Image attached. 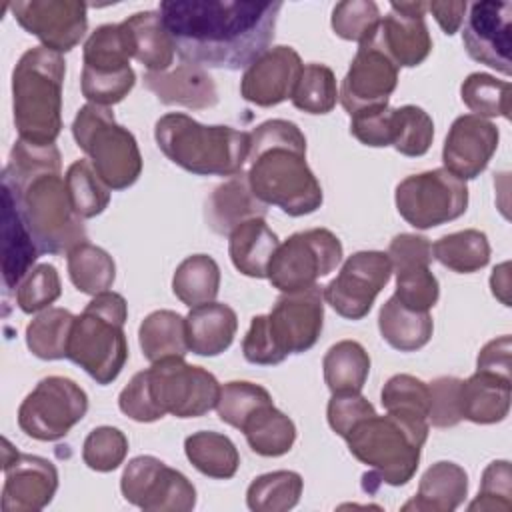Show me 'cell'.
<instances>
[{
  "instance_id": "obj_54",
  "label": "cell",
  "mask_w": 512,
  "mask_h": 512,
  "mask_svg": "<svg viewBox=\"0 0 512 512\" xmlns=\"http://www.w3.org/2000/svg\"><path fill=\"white\" fill-rule=\"evenodd\" d=\"M394 108L388 104L364 108L350 116V134L364 146L384 148L392 146L394 124H392Z\"/></svg>"
},
{
  "instance_id": "obj_16",
  "label": "cell",
  "mask_w": 512,
  "mask_h": 512,
  "mask_svg": "<svg viewBox=\"0 0 512 512\" xmlns=\"http://www.w3.org/2000/svg\"><path fill=\"white\" fill-rule=\"evenodd\" d=\"M8 8L28 34L58 54L78 46L88 30V6L78 0H18Z\"/></svg>"
},
{
  "instance_id": "obj_39",
  "label": "cell",
  "mask_w": 512,
  "mask_h": 512,
  "mask_svg": "<svg viewBox=\"0 0 512 512\" xmlns=\"http://www.w3.org/2000/svg\"><path fill=\"white\" fill-rule=\"evenodd\" d=\"M74 314L66 308H46L26 326V346L40 360L68 358Z\"/></svg>"
},
{
  "instance_id": "obj_22",
  "label": "cell",
  "mask_w": 512,
  "mask_h": 512,
  "mask_svg": "<svg viewBox=\"0 0 512 512\" xmlns=\"http://www.w3.org/2000/svg\"><path fill=\"white\" fill-rule=\"evenodd\" d=\"M500 132L496 124L474 114L458 116L444 140L442 162L460 180L480 176L498 148Z\"/></svg>"
},
{
  "instance_id": "obj_1",
  "label": "cell",
  "mask_w": 512,
  "mask_h": 512,
  "mask_svg": "<svg viewBox=\"0 0 512 512\" xmlns=\"http://www.w3.org/2000/svg\"><path fill=\"white\" fill-rule=\"evenodd\" d=\"M282 2L164 0L160 16L182 62L240 70L274 40Z\"/></svg>"
},
{
  "instance_id": "obj_36",
  "label": "cell",
  "mask_w": 512,
  "mask_h": 512,
  "mask_svg": "<svg viewBox=\"0 0 512 512\" xmlns=\"http://www.w3.org/2000/svg\"><path fill=\"white\" fill-rule=\"evenodd\" d=\"M240 432H244L250 450L266 458L284 456L292 450L296 440V426L292 418L280 412L274 404L256 410Z\"/></svg>"
},
{
  "instance_id": "obj_37",
  "label": "cell",
  "mask_w": 512,
  "mask_h": 512,
  "mask_svg": "<svg viewBox=\"0 0 512 512\" xmlns=\"http://www.w3.org/2000/svg\"><path fill=\"white\" fill-rule=\"evenodd\" d=\"M220 290V268L208 254L184 258L172 276L174 296L188 308L214 302Z\"/></svg>"
},
{
  "instance_id": "obj_49",
  "label": "cell",
  "mask_w": 512,
  "mask_h": 512,
  "mask_svg": "<svg viewBox=\"0 0 512 512\" xmlns=\"http://www.w3.org/2000/svg\"><path fill=\"white\" fill-rule=\"evenodd\" d=\"M62 294L60 274L52 264H36L14 290L16 304L24 314L50 308Z\"/></svg>"
},
{
  "instance_id": "obj_44",
  "label": "cell",
  "mask_w": 512,
  "mask_h": 512,
  "mask_svg": "<svg viewBox=\"0 0 512 512\" xmlns=\"http://www.w3.org/2000/svg\"><path fill=\"white\" fill-rule=\"evenodd\" d=\"M464 106L480 118H510V82L484 72H472L460 86Z\"/></svg>"
},
{
  "instance_id": "obj_3",
  "label": "cell",
  "mask_w": 512,
  "mask_h": 512,
  "mask_svg": "<svg viewBox=\"0 0 512 512\" xmlns=\"http://www.w3.org/2000/svg\"><path fill=\"white\" fill-rule=\"evenodd\" d=\"M246 176L260 202L288 216H306L322 206V186L306 162V138L290 120H266L250 132Z\"/></svg>"
},
{
  "instance_id": "obj_55",
  "label": "cell",
  "mask_w": 512,
  "mask_h": 512,
  "mask_svg": "<svg viewBox=\"0 0 512 512\" xmlns=\"http://www.w3.org/2000/svg\"><path fill=\"white\" fill-rule=\"evenodd\" d=\"M460 384L456 376H438L428 382L430 412L428 424L434 428H452L462 420L460 412Z\"/></svg>"
},
{
  "instance_id": "obj_6",
  "label": "cell",
  "mask_w": 512,
  "mask_h": 512,
  "mask_svg": "<svg viewBox=\"0 0 512 512\" xmlns=\"http://www.w3.org/2000/svg\"><path fill=\"white\" fill-rule=\"evenodd\" d=\"M64 56L44 46L26 50L12 70V114L18 138L54 144L62 130Z\"/></svg>"
},
{
  "instance_id": "obj_20",
  "label": "cell",
  "mask_w": 512,
  "mask_h": 512,
  "mask_svg": "<svg viewBox=\"0 0 512 512\" xmlns=\"http://www.w3.org/2000/svg\"><path fill=\"white\" fill-rule=\"evenodd\" d=\"M462 44L472 60L510 76L512 4L494 0L474 2L464 22Z\"/></svg>"
},
{
  "instance_id": "obj_13",
  "label": "cell",
  "mask_w": 512,
  "mask_h": 512,
  "mask_svg": "<svg viewBox=\"0 0 512 512\" xmlns=\"http://www.w3.org/2000/svg\"><path fill=\"white\" fill-rule=\"evenodd\" d=\"M120 490L126 502L146 512H190L196 506L194 484L150 454L136 456L124 466Z\"/></svg>"
},
{
  "instance_id": "obj_32",
  "label": "cell",
  "mask_w": 512,
  "mask_h": 512,
  "mask_svg": "<svg viewBox=\"0 0 512 512\" xmlns=\"http://www.w3.org/2000/svg\"><path fill=\"white\" fill-rule=\"evenodd\" d=\"M382 338L398 352H416L424 348L434 332L430 312L406 308L394 294L382 304L378 314Z\"/></svg>"
},
{
  "instance_id": "obj_17",
  "label": "cell",
  "mask_w": 512,
  "mask_h": 512,
  "mask_svg": "<svg viewBox=\"0 0 512 512\" xmlns=\"http://www.w3.org/2000/svg\"><path fill=\"white\" fill-rule=\"evenodd\" d=\"M398 84V66L374 38V32L360 42L350 68L342 80L338 98L352 116L358 110L388 104Z\"/></svg>"
},
{
  "instance_id": "obj_31",
  "label": "cell",
  "mask_w": 512,
  "mask_h": 512,
  "mask_svg": "<svg viewBox=\"0 0 512 512\" xmlns=\"http://www.w3.org/2000/svg\"><path fill=\"white\" fill-rule=\"evenodd\" d=\"M278 244V236L264 218H250L228 234L230 260L234 268L248 278H266Z\"/></svg>"
},
{
  "instance_id": "obj_52",
  "label": "cell",
  "mask_w": 512,
  "mask_h": 512,
  "mask_svg": "<svg viewBox=\"0 0 512 512\" xmlns=\"http://www.w3.org/2000/svg\"><path fill=\"white\" fill-rule=\"evenodd\" d=\"M136 84V74L130 68L120 72H94L88 68H82L80 76V90L82 96L88 100V104L96 106H114L122 102L130 90Z\"/></svg>"
},
{
  "instance_id": "obj_43",
  "label": "cell",
  "mask_w": 512,
  "mask_h": 512,
  "mask_svg": "<svg viewBox=\"0 0 512 512\" xmlns=\"http://www.w3.org/2000/svg\"><path fill=\"white\" fill-rule=\"evenodd\" d=\"M74 212L86 220L102 214L110 202V188L100 180L88 160H76L64 174Z\"/></svg>"
},
{
  "instance_id": "obj_33",
  "label": "cell",
  "mask_w": 512,
  "mask_h": 512,
  "mask_svg": "<svg viewBox=\"0 0 512 512\" xmlns=\"http://www.w3.org/2000/svg\"><path fill=\"white\" fill-rule=\"evenodd\" d=\"M138 342L144 358L152 364L174 356L184 358L190 352L186 340V320L174 310L150 312L138 328Z\"/></svg>"
},
{
  "instance_id": "obj_40",
  "label": "cell",
  "mask_w": 512,
  "mask_h": 512,
  "mask_svg": "<svg viewBox=\"0 0 512 512\" xmlns=\"http://www.w3.org/2000/svg\"><path fill=\"white\" fill-rule=\"evenodd\" d=\"M432 256L458 274H472L490 262V244L484 232L466 228L446 234L432 244Z\"/></svg>"
},
{
  "instance_id": "obj_47",
  "label": "cell",
  "mask_w": 512,
  "mask_h": 512,
  "mask_svg": "<svg viewBox=\"0 0 512 512\" xmlns=\"http://www.w3.org/2000/svg\"><path fill=\"white\" fill-rule=\"evenodd\" d=\"M392 146L404 156H424L434 140V122L420 106L406 104L394 108Z\"/></svg>"
},
{
  "instance_id": "obj_48",
  "label": "cell",
  "mask_w": 512,
  "mask_h": 512,
  "mask_svg": "<svg viewBox=\"0 0 512 512\" xmlns=\"http://www.w3.org/2000/svg\"><path fill=\"white\" fill-rule=\"evenodd\" d=\"M380 402L386 412L428 420L430 390L428 384L410 374H394L380 392Z\"/></svg>"
},
{
  "instance_id": "obj_14",
  "label": "cell",
  "mask_w": 512,
  "mask_h": 512,
  "mask_svg": "<svg viewBox=\"0 0 512 512\" xmlns=\"http://www.w3.org/2000/svg\"><path fill=\"white\" fill-rule=\"evenodd\" d=\"M390 276L392 264L386 252L360 250L344 260L338 276L322 288V294L342 318L362 320Z\"/></svg>"
},
{
  "instance_id": "obj_10",
  "label": "cell",
  "mask_w": 512,
  "mask_h": 512,
  "mask_svg": "<svg viewBox=\"0 0 512 512\" xmlns=\"http://www.w3.org/2000/svg\"><path fill=\"white\" fill-rule=\"evenodd\" d=\"M398 214L414 228L428 230L460 218L468 208V186L446 168L406 176L394 192Z\"/></svg>"
},
{
  "instance_id": "obj_18",
  "label": "cell",
  "mask_w": 512,
  "mask_h": 512,
  "mask_svg": "<svg viewBox=\"0 0 512 512\" xmlns=\"http://www.w3.org/2000/svg\"><path fill=\"white\" fill-rule=\"evenodd\" d=\"M2 442V510L38 512L46 508L58 490L56 466L48 458L18 452L8 438Z\"/></svg>"
},
{
  "instance_id": "obj_51",
  "label": "cell",
  "mask_w": 512,
  "mask_h": 512,
  "mask_svg": "<svg viewBox=\"0 0 512 512\" xmlns=\"http://www.w3.org/2000/svg\"><path fill=\"white\" fill-rule=\"evenodd\" d=\"M380 10L372 0H344L332 10V30L342 40L364 42L380 22Z\"/></svg>"
},
{
  "instance_id": "obj_57",
  "label": "cell",
  "mask_w": 512,
  "mask_h": 512,
  "mask_svg": "<svg viewBox=\"0 0 512 512\" xmlns=\"http://www.w3.org/2000/svg\"><path fill=\"white\" fill-rule=\"evenodd\" d=\"M372 414H376L374 406L360 392L332 394V398L328 400V408H326L330 428L342 438H346L348 432L358 422H362L364 418H368Z\"/></svg>"
},
{
  "instance_id": "obj_45",
  "label": "cell",
  "mask_w": 512,
  "mask_h": 512,
  "mask_svg": "<svg viewBox=\"0 0 512 512\" xmlns=\"http://www.w3.org/2000/svg\"><path fill=\"white\" fill-rule=\"evenodd\" d=\"M290 100L306 114H328L338 100L334 72L326 64H306Z\"/></svg>"
},
{
  "instance_id": "obj_15",
  "label": "cell",
  "mask_w": 512,
  "mask_h": 512,
  "mask_svg": "<svg viewBox=\"0 0 512 512\" xmlns=\"http://www.w3.org/2000/svg\"><path fill=\"white\" fill-rule=\"evenodd\" d=\"M270 336L286 360L290 354L310 350L324 326V294L320 286L282 292L266 314Z\"/></svg>"
},
{
  "instance_id": "obj_35",
  "label": "cell",
  "mask_w": 512,
  "mask_h": 512,
  "mask_svg": "<svg viewBox=\"0 0 512 512\" xmlns=\"http://www.w3.org/2000/svg\"><path fill=\"white\" fill-rule=\"evenodd\" d=\"M184 452L190 464L204 476L228 480L240 466L236 444L220 432L200 430L184 440Z\"/></svg>"
},
{
  "instance_id": "obj_5",
  "label": "cell",
  "mask_w": 512,
  "mask_h": 512,
  "mask_svg": "<svg viewBox=\"0 0 512 512\" xmlns=\"http://www.w3.org/2000/svg\"><path fill=\"white\" fill-rule=\"evenodd\" d=\"M154 138L172 164L198 176L240 174L250 154V132L222 124L206 126L182 112L160 116Z\"/></svg>"
},
{
  "instance_id": "obj_50",
  "label": "cell",
  "mask_w": 512,
  "mask_h": 512,
  "mask_svg": "<svg viewBox=\"0 0 512 512\" xmlns=\"http://www.w3.org/2000/svg\"><path fill=\"white\" fill-rule=\"evenodd\" d=\"M128 454V438L114 426L94 428L82 444V460L90 470L112 472Z\"/></svg>"
},
{
  "instance_id": "obj_61",
  "label": "cell",
  "mask_w": 512,
  "mask_h": 512,
  "mask_svg": "<svg viewBox=\"0 0 512 512\" xmlns=\"http://www.w3.org/2000/svg\"><path fill=\"white\" fill-rule=\"evenodd\" d=\"M508 268L510 264L508 262H502L500 266H496L492 270V276H490V288H492V294L504 304V306H510V274H508Z\"/></svg>"
},
{
  "instance_id": "obj_56",
  "label": "cell",
  "mask_w": 512,
  "mask_h": 512,
  "mask_svg": "<svg viewBox=\"0 0 512 512\" xmlns=\"http://www.w3.org/2000/svg\"><path fill=\"white\" fill-rule=\"evenodd\" d=\"M118 408L122 414L136 422H156L164 416V412L152 400L146 370L136 372L122 388L118 396Z\"/></svg>"
},
{
  "instance_id": "obj_34",
  "label": "cell",
  "mask_w": 512,
  "mask_h": 512,
  "mask_svg": "<svg viewBox=\"0 0 512 512\" xmlns=\"http://www.w3.org/2000/svg\"><path fill=\"white\" fill-rule=\"evenodd\" d=\"M324 382L332 394L362 392L370 374V356L356 340H340L322 358Z\"/></svg>"
},
{
  "instance_id": "obj_19",
  "label": "cell",
  "mask_w": 512,
  "mask_h": 512,
  "mask_svg": "<svg viewBox=\"0 0 512 512\" xmlns=\"http://www.w3.org/2000/svg\"><path fill=\"white\" fill-rule=\"evenodd\" d=\"M388 258L396 274L394 296L412 310L430 312L440 296V286L430 270L432 244L420 234H398L390 240Z\"/></svg>"
},
{
  "instance_id": "obj_25",
  "label": "cell",
  "mask_w": 512,
  "mask_h": 512,
  "mask_svg": "<svg viewBox=\"0 0 512 512\" xmlns=\"http://www.w3.org/2000/svg\"><path fill=\"white\" fill-rule=\"evenodd\" d=\"M374 38L398 68H414L432 52V38L424 16L406 14L392 6L390 12L380 18Z\"/></svg>"
},
{
  "instance_id": "obj_59",
  "label": "cell",
  "mask_w": 512,
  "mask_h": 512,
  "mask_svg": "<svg viewBox=\"0 0 512 512\" xmlns=\"http://www.w3.org/2000/svg\"><path fill=\"white\" fill-rule=\"evenodd\" d=\"M510 352H512V338L508 334L490 340L478 352L476 370L510 378Z\"/></svg>"
},
{
  "instance_id": "obj_41",
  "label": "cell",
  "mask_w": 512,
  "mask_h": 512,
  "mask_svg": "<svg viewBox=\"0 0 512 512\" xmlns=\"http://www.w3.org/2000/svg\"><path fill=\"white\" fill-rule=\"evenodd\" d=\"M304 480L294 470H274L256 476L246 490V504L252 512H286L302 496Z\"/></svg>"
},
{
  "instance_id": "obj_21",
  "label": "cell",
  "mask_w": 512,
  "mask_h": 512,
  "mask_svg": "<svg viewBox=\"0 0 512 512\" xmlns=\"http://www.w3.org/2000/svg\"><path fill=\"white\" fill-rule=\"evenodd\" d=\"M300 54L292 46H274L260 54L242 74L240 94L260 108L276 106L292 98L302 74Z\"/></svg>"
},
{
  "instance_id": "obj_4",
  "label": "cell",
  "mask_w": 512,
  "mask_h": 512,
  "mask_svg": "<svg viewBox=\"0 0 512 512\" xmlns=\"http://www.w3.org/2000/svg\"><path fill=\"white\" fill-rule=\"evenodd\" d=\"M428 420L386 412L372 414L358 422L344 438L350 454L370 468L362 476V486L374 482L370 492L380 484L404 486L418 470L422 446L428 438Z\"/></svg>"
},
{
  "instance_id": "obj_2",
  "label": "cell",
  "mask_w": 512,
  "mask_h": 512,
  "mask_svg": "<svg viewBox=\"0 0 512 512\" xmlns=\"http://www.w3.org/2000/svg\"><path fill=\"white\" fill-rule=\"evenodd\" d=\"M60 170L56 144L18 138L0 178L14 192L40 254H68L86 242L84 222L72 208Z\"/></svg>"
},
{
  "instance_id": "obj_60",
  "label": "cell",
  "mask_w": 512,
  "mask_h": 512,
  "mask_svg": "<svg viewBox=\"0 0 512 512\" xmlns=\"http://www.w3.org/2000/svg\"><path fill=\"white\" fill-rule=\"evenodd\" d=\"M466 10H468V4L462 0H458V2H428V12H432L434 20L442 28V32L448 36H452L460 30Z\"/></svg>"
},
{
  "instance_id": "obj_58",
  "label": "cell",
  "mask_w": 512,
  "mask_h": 512,
  "mask_svg": "<svg viewBox=\"0 0 512 512\" xmlns=\"http://www.w3.org/2000/svg\"><path fill=\"white\" fill-rule=\"evenodd\" d=\"M242 354L250 364H260V366H274L284 362L282 354L278 352L270 336L266 314H258L250 320V328L242 340Z\"/></svg>"
},
{
  "instance_id": "obj_42",
  "label": "cell",
  "mask_w": 512,
  "mask_h": 512,
  "mask_svg": "<svg viewBox=\"0 0 512 512\" xmlns=\"http://www.w3.org/2000/svg\"><path fill=\"white\" fill-rule=\"evenodd\" d=\"M82 58L84 68L94 72H120L130 68L132 48L122 22L98 26L84 42Z\"/></svg>"
},
{
  "instance_id": "obj_8",
  "label": "cell",
  "mask_w": 512,
  "mask_h": 512,
  "mask_svg": "<svg viewBox=\"0 0 512 512\" xmlns=\"http://www.w3.org/2000/svg\"><path fill=\"white\" fill-rule=\"evenodd\" d=\"M72 136L110 190H124L140 178L138 142L128 128L114 120L110 108L84 104L74 116Z\"/></svg>"
},
{
  "instance_id": "obj_23",
  "label": "cell",
  "mask_w": 512,
  "mask_h": 512,
  "mask_svg": "<svg viewBox=\"0 0 512 512\" xmlns=\"http://www.w3.org/2000/svg\"><path fill=\"white\" fill-rule=\"evenodd\" d=\"M142 82L162 104L168 106L204 110L218 102V90L212 76L204 68L188 62L164 72H146Z\"/></svg>"
},
{
  "instance_id": "obj_29",
  "label": "cell",
  "mask_w": 512,
  "mask_h": 512,
  "mask_svg": "<svg viewBox=\"0 0 512 512\" xmlns=\"http://www.w3.org/2000/svg\"><path fill=\"white\" fill-rule=\"evenodd\" d=\"M512 384L490 372L476 370L460 384V412L464 420L474 424L502 422L510 412Z\"/></svg>"
},
{
  "instance_id": "obj_9",
  "label": "cell",
  "mask_w": 512,
  "mask_h": 512,
  "mask_svg": "<svg viewBox=\"0 0 512 512\" xmlns=\"http://www.w3.org/2000/svg\"><path fill=\"white\" fill-rule=\"evenodd\" d=\"M342 242L328 228H310L278 244L266 278L280 292H296L316 284L342 262Z\"/></svg>"
},
{
  "instance_id": "obj_12",
  "label": "cell",
  "mask_w": 512,
  "mask_h": 512,
  "mask_svg": "<svg viewBox=\"0 0 512 512\" xmlns=\"http://www.w3.org/2000/svg\"><path fill=\"white\" fill-rule=\"evenodd\" d=\"M156 406L176 418H198L218 404L220 384L212 372L184 358H164L146 368Z\"/></svg>"
},
{
  "instance_id": "obj_7",
  "label": "cell",
  "mask_w": 512,
  "mask_h": 512,
  "mask_svg": "<svg viewBox=\"0 0 512 512\" xmlns=\"http://www.w3.org/2000/svg\"><path fill=\"white\" fill-rule=\"evenodd\" d=\"M126 318L128 304L124 296L110 290L92 296L82 314L74 318L68 360L78 364L100 386L112 384L128 360Z\"/></svg>"
},
{
  "instance_id": "obj_30",
  "label": "cell",
  "mask_w": 512,
  "mask_h": 512,
  "mask_svg": "<svg viewBox=\"0 0 512 512\" xmlns=\"http://www.w3.org/2000/svg\"><path fill=\"white\" fill-rule=\"evenodd\" d=\"M122 26L132 48V58H136L148 72L170 70L176 48L158 10L136 12L128 16Z\"/></svg>"
},
{
  "instance_id": "obj_53",
  "label": "cell",
  "mask_w": 512,
  "mask_h": 512,
  "mask_svg": "<svg viewBox=\"0 0 512 512\" xmlns=\"http://www.w3.org/2000/svg\"><path fill=\"white\" fill-rule=\"evenodd\" d=\"M470 512L490 510V512H510L512 510V472L508 460L490 462L480 480L478 496L468 506Z\"/></svg>"
},
{
  "instance_id": "obj_24",
  "label": "cell",
  "mask_w": 512,
  "mask_h": 512,
  "mask_svg": "<svg viewBox=\"0 0 512 512\" xmlns=\"http://www.w3.org/2000/svg\"><path fill=\"white\" fill-rule=\"evenodd\" d=\"M40 250L20 212L14 192L2 184V282L12 292L34 268Z\"/></svg>"
},
{
  "instance_id": "obj_26",
  "label": "cell",
  "mask_w": 512,
  "mask_h": 512,
  "mask_svg": "<svg viewBox=\"0 0 512 512\" xmlns=\"http://www.w3.org/2000/svg\"><path fill=\"white\" fill-rule=\"evenodd\" d=\"M266 212L268 206L254 196L248 176L240 172L214 188L206 200L204 218L212 232L230 234L238 224L250 218H264Z\"/></svg>"
},
{
  "instance_id": "obj_46",
  "label": "cell",
  "mask_w": 512,
  "mask_h": 512,
  "mask_svg": "<svg viewBox=\"0 0 512 512\" xmlns=\"http://www.w3.org/2000/svg\"><path fill=\"white\" fill-rule=\"evenodd\" d=\"M268 404H274V402H272L270 392L264 386L246 382V380H232V382H226L224 386H220L216 412L224 424L242 430L246 420L256 410H260Z\"/></svg>"
},
{
  "instance_id": "obj_27",
  "label": "cell",
  "mask_w": 512,
  "mask_h": 512,
  "mask_svg": "<svg viewBox=\"0 0 512 512\" xmlns=\"http://www.w3.org/2000/svg\"><path fill=\"white\" fill-rule=\"evenodd\" d=\"M188 350L198 356H218L226 352L238 330L236 312L222 302H206L186 314Z\"/></svg>"
},
{
  "instance_id": "obj_38",
  "label": "cell",
  "mask_w": 512,
  "mask_h": 512,
  "mask_svg": "<svg viewBox=\"0 0 512 512\" xmlns=\"http://www.w3.org/2000/svg\"><path fill=\"white\" fill-rule=\"evenodd\" d=\"M66 264L72 284L82 294L96 296L108 292L116 280V264L112 256L90 242L72 248L66 256Z\"/></svg>"
},
{
  "instance_id": "obj_11",
  "label": "cell",
  "mask_w": 512,
  "mask_h": 512,
  "mask_svg": "<svg viewBox=\"0 0 512 512\" xmlns=\"http://www.w3.org/2000/svg\"><path fill=\"white\" fill-rule=\"evenodd\" d=\"M88 412L86 392L70 378L48 376L22 400L18 408L20 430L40 442L64 438Z\"/></svg>"
},
{
  "instance_id": "obj_28",
  "label": "cell",
  "mask_w": 512,
  "mask_h": 512,
  "mask_svg": "<svg viewBox=\"0 0 512 512\" xmlns=\"http://www.w3.org/2000/svg\"><path fill=\"white\" fill-rule=\"evenodd\" d=\"M468 496V474L462 466L440 460L432 464L420 478L418 492L410 498L404 512H452Z\"/></svg>"
}]
</instances>
